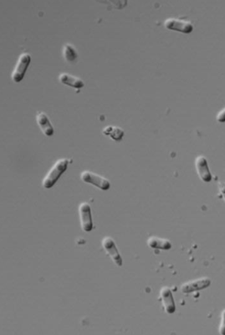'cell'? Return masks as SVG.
Here are the masks:
<instances>
[{
    "label": "cell",
    "mask_w": 225,
    "mask_h": 335,
    "mask_svg": "<svg viewBox=\"0 0 225 335\" xmlns=\"http://www.w3.org/2000/svg\"><path fill=\"white\" fill-rule=\"evenodd\" d=\"M68 165V159H61V160H58L49 170L47 175L45 176L43 178V182H42L43 188H50L54 186L58 180L67 170Z\"/></svg>",
    "instance_id": "obj_1"
},
{
    "label": "cell",
    "mask_w": 225,
    "mask_h": 335,
    "mask_svg": "<svg viewBox=\"0 0 225 335\" xmlns=\"http://www.w3.org/2000/svg\"><path fill=\"white\" fill-rule=\"evenodd\" d=\"M31 63V56L28 53H23L18 58L15 70L13 71L12 80L14 82L19 83L23 80L25 73Z\"/></svg>",
    "instance_id": "obj_2"
},
{
    "label": "cell",
    "mask_w": 225,
    "mask_h": 335,
    "mask_svg": "<svg viewBox=\"0 0 225 335\" xmlns=\"http://www.w3.org/2000/svg\"><path fill=\"white\" fill-rule=\"evenodd\" d=\"M81 177L84 182L91 184L102 190H108L110 187L109 180L102 176L98 175L91 171H88V170L83 171L81 173Z\"/></svg>",
    "instance_id": "obj_3"
},
{
    "label": "cell",
    "mask_w": 225,
    "mask_h": 335,
    "mask_svg": "<svg viewBox=\"0 0 225 335\" xmlns=\"http://www.w3.org/2000/svg\"><path fill=\"white\" fill-rule=\"evenodd\" d=\"M164 27L168 30L177 31L185 34H189L193 31V25L190 22L177 18H168L164 22Z\"/></svg>",
    "instance_id": "obj_4"
},
{
    "label": "cell",
    "mask_w": 225,
    "mask_h": 335,
    "mask_svg": "<svg viewBox=\"0 0 225 335\" xmlns=\"http://www.w3.org/2000/svg\"><path fill=\"white\" fill-rule=\"evenodd\" d=\"M79 215L81 219V227L85 232H90L93 229V221L91 217V207L88 203L84 202L79 206Z\"/></svg>",
    "instance_id": "obj_5"
},
{
    "label": "cell",
    "mask_w": 225,
    "mask_h": 335,
    "mask_svg": "<svg viewBox=\"0 0 225 335\" xmlns=\"http://www.w3.org/2000/svg\"><path fill=\"white\" fill-rule=\"evenodd\" d=\"M211 280L207 277H202L197 279L187 281L181 285V291L184 294H190L195 291H202L210 285Z\"/></svg>",
    "instance_id": "obj_6"
},
{
    "label": "cell",
    "mask_w": 225,
    "mask_h": 335,
    "mask_svg": "<svg viewBox=\"0 0 225 335\" xmlns=\"http://www.w3.org/2000/svg\"><path fill=\"white\" fill-rule=\"evenodd\" d=\"M102 247L105 249V253H107L110 256V258L112 259V261L115 262V264L118 267H122V256H121L120 253L118 252V248H117L116 245H115L114 239L111 238L110 236H105V237L102 239Z\"/></svg>",
    "instance_id": "obj_7"
},
{
    "label": "cell",
    "mask_w": 225,
    "mask_h": 335,
    "mask_svg": "<svg viewBox=\"0 0 225 335\" xmlns=\"http://www.w3.org/2000/svg\"><path fill=\"white\" fill-rule=\"evenodd\" d=\"M195 167L197 173L204 182H210L212 175L209 171L207 160L202 156H198L195 160Z\"/></svg>",
    "instance_id": "obj_8"
},
{
    "label": "cell",
    "mask_w": 225,
    "mask_h": 335,
    "mask_svg": "<svg viewBox=\"0 0 225 335\" xmlns=\"http://www.w3.org/2000/svg\"><path fill=\"white\" fill-rule=\"evenodd\" d=\"M160 294L165 312L168 314L174 313L176 311V305L170 289L166 286L163 287Z\"/></svg>",
    "instance_id": "obj_9"
},
{
    "label": "cell",
    "mask_w": 225,
    "mask_h": 335,
    "mask_svg": "<svg viewBox=\"0 0 225 335\" xmlns=\"http://www.w3.org/2000/svg\"><path fill=\"white\" fill-rule=\"evenodd\" d=\"M36 122L43 134L46 136H51L54 134V128L49 120L48 116L43 112H38L36 115Z\"/></svg>",
    "instance_id": "obj_10"
},
{
    "label": "cell",
    "mask_w": 225,
    "mask_h": 335,
    "mask_svg": "<svg viewBox=\"0 0 225 335\" xmlns=\"http://www.w3.org/2000/svg\"><path fill=\"white\" fill-rule=\"evenodd\" d=\"M59 79L62 84H66V85H68L76 89H80V88H84V81L81 79L71 75V74H66V73L60 74Z\"/></svg>",
    "instance_id": "obj_11"
},
{
    "label": "cell",
    "mask_w": 225,
    "mask_h": 335,
    "mask_svg": "<svg viewBox=\"0 0 225 335\" xmlns=\"http://www.w3.org/2000/svg\"><path fill=\"white\" fill-rule=\"evenodd\" d=\"M147 245L152 249H161V250H168L172 247L171 242L170 241L160 238L157 236H150L147 241Z\"/></svg>",
    "instance_id": "obj_12"
},
{
    "label": "cell",
    "mask_w": 225,
    "mask_h": 335,
    "mask_svg": "<svg viewBox=\"0 0 225 335\" xmlns=\"http://www.w3.org/2000/svg\"><path fill=\"white\" fill-rule=\"evenodd\" d=\"M102 133L105 136H109L111 139L116 140V141L122 140L124 135H125L123 129L117 127V126H106V127L104 128Z\"/></svg>",
    "instance_id": "obj_13"
},
{
    "label": "cell",
    "mask_w": 225,
    "mask_h": 335,
    "mask_svg": "<svg viewBox=\"0 0 225 335\" xmlns=\"http://www.w3.org/2000/svg\"><path fill=\"white\" fill-rule=\"evenodd\" d=\"M63 56L67 62H74L77 58V51L73 45L66 43L63 47Z\"/></svg>",
    "instance_id": "obj_14"
},
{
    "label": "cell",
    "mask_w": 225,
    "mask_h": 335,
    "mask_svg": "<svg viewBox=\"0 0 225 335\" xmlns=\"http://www.w3.org/2000/svg\"><path fill=\"white\" fill-rule=\"evenodd\" d=\"M219 333L221 335H225V310H223L221 313V320H220Z\"/></svg>",
    "instance_id": "obj_15"
},
{
    "label": "cell",
    "mask_w": 225,
    "mask_h": 335,
    "mask_svg": "<svg viewBox=\"0 0 225 335\" xmlns=\"http://www.w3.org/2000/svg\"><path fill=\"white\" fill-rule=\"evenodd\" d=\"M216 120L220 123L225 122V108L218 113L217 116H216Z\"/></svg>",
    "instance_id": "obj_16"
},
{
    "label": "cell",
    "mask_w": 225,
    "mask_h": 335,
    "mask_svg": "<svg viewBox=\"0 0 225 335\" xmlns=\"http://www.w3.org/2000/svg\"><path fill=\"white\" fill-rule=\"evenodd\" d=\"M218 188L220 190V194H221L222 197H223V200L225 201V184L222 181H218Z\"/></svg>",
    "instance_id": "obj_17"
}]
</instances>
